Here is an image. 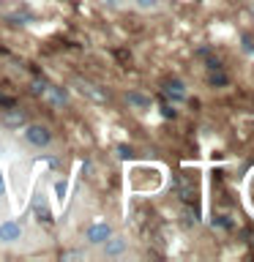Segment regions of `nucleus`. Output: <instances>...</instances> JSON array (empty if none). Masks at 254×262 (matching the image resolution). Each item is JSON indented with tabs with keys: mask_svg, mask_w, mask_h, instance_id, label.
I'll return each instance as SVG.
<instances>
[{
	"mask_svg": "<svg viewBox=\"0 0 254 262\" xmlns=\"http://www.w3.org/2000/svg\"><path fill=\"white\" fill-rule=\"evenodd\" d=\"M25 227L19 219L14 216H3L0 219V249H16L25 243Z\"/></svg>",
	"mask_w": 254,
	"mask_h": 262,
	"instance_id": "obj_1",
	"label": "nucleus"
},
{
	"mask_svg": "<svg viewBox=\"0 0 254 262\" xmlns=\"http://www.w3.org/2000/svg\"><path fill=\"white\" fill-rule=\"evenodd\" d=\"M129 251H131V243H129V237L120 235V232H112L101 246H96V254L101 259H126Z\"/></svg>",
	"mask_w": 254,
	"mask_h": 262,
	"instance_id": "obj_2",
	"label": "nucleus"
},
{
	"mask_svg": "<svg viewBox=\"0 0 254 262\" xmlns=\"http://www.w3.org/2000/svg\"><path fill=\"white\" fill-rule=\"evenodd\" d=\"M22 142L36 147V150H44V147L52 145V131H49V126H44V123H28V126L22 128Z\"/></svg>",
	"mask_w": 254,
	"mask_h": 262,
	"instance_id": "obj_3",
	"label": "nucleus"
},
{
	"mask_svg": "<svg viewBox=\"0 0 254 262\" xmlns=\"http://www.w3.org/2000/svg\"><path fill=\"white\" fill-rule=\"evenodd\" d=\"M115 232V227L110 224V221H104V219H96V221H90L88 229H85V243L90 246V249H96V246H101L107 237H110Z\"/></svg>",
	"mask_w": 254,
	"mask_h": 262,
	"instance_id": "obj_4",
	"label": "nucleus"
},
{
	"mask_svg": "<svg viewBox=\"0 0 254 262\" xmlns=\"http://www.w3.org/2000/svg\"><path fill=\"white\" fill-rule=\"evenodd\" d=\"M164 0H129V8H134L139 14H156L161 11Z\"/></svg>",
	"mask_w": 254,
	"mask_h": 262,
	"instance_id": "obj_5",
	"label": "nucleus"
},
{
	"mask_svg": "<svg viewBox=\"0 0 254 262\" xmlns=\"http://www.w3.org/2000/svg\"><path fill=\"white\" fill-rule=\"evenodd\" d=\"M164 93H167L172 101H183V98H186V85H183L180 79H172V82H167Z\"/></svg>",
	"mask_w": 254,
	"mask_h": 262,
	"instance_id": "obj_6",
	"label": "nucleus"
},
{
	"mask_svg": "<svg viewBox=\"0 0 254 262\" xmlns=\"http://www.w3.org/2000/svg\"><path fill=\"white\" fill-rule=\"evenodd\" d=\"M126 101H129V106H134V110H151V98L142 96V93H126Z\"/></svg>",
	"mask_w": 254,
	"mask_h": 262,
	"instance_id": "obj_7",
	"label": "nucleus"
},
{
	"mask_svg": "<svg viewBox=\"0 0 254 262\" xmlns=\"http://www.w3.org/2000/svg\"><path fill=\"white\" fill-rule=\"evenodd\" d=\"M104 8H110V11H126L129 8V0H98Z\"/></svg>",
	"mask_w": 254,
	"mask_h": 262,
	"instance_id": "obj_8",
	"label": "nucleus"
},
{
	"mask_svg": "<svg viewBox=\"0 0 254 262\" xmlns=\"http://www.w3.org/2000/svg\"><path fill=\"white\" fill-rule=\"evenodd\" d=\"M47 98H49L52 104H57V106L66 104V93H63L60 88H49V90H47Z\"/></svg>",
	"mask_w": 254,
	"mask_h": 262,
	"instance_id": "obj_9",
	"label": "nucleus"
},
{
	"mask_svg": "<svg viewBox=\"0 0 254 262\" xmlns=\"http://www.w3.org/2000/svg\"><path fill=\"white\" fill-rule=\"evenodd\" d=\"M210 82L213 85H227V77L224 74H210Z\"/></svg>",
	"mask_w": 254,
	"mask_h": 262,
	"instance_id": "obj_10",
	"label": "nucleus"
},
{
	"mask_svg": "<svg viewBox=\"0 0 254 262\" xmlns=\"http://www.w3.org/2000/svg\"><path fill=\"white\" fill-rule=\"evenodd\" d=\"M6 191H8V186H6V178H3V172H0V200L6 196Z\"/></svg>",
	"mask_w": 254,
	"mask_h": 262,
	"instance_id": "obj_11",
	"label": "nucleus"
},
{
	"mask_svg": "<svg viewBox=\"0 0 254 262\" xmlns=\"http://www.w3.org/2000/svg\"><path fill=\"white\" fill-rule=\"evenodd\" d=\"M251 14H254V3H251Z\"/></svg>",
	"mask_w": 254,
	"mask_h": 262,
	"instance_id": "obj_12",
	"label": "nucleus"
}]
</instances>
